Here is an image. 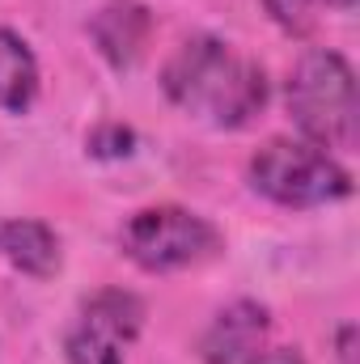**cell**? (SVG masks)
I'll list each match as a JSON object with an SVG mask.
<instances>
[{
	"mask_svg": "<svg viewBox=\"0 0 360 364\" xmlns=\"http://www.w3.org/2000/svg\"><path fill=\"white\" fill-rule=\"evenodd\" d=\"M162 90L179 110L208 119L212 127H246L268 106L263 68L233 55L229 43L208 34L186 38L166 60Z\"/></svg>",
	"mask_w": 360,
	"mask_h": 364,
	"instance_id": "1",
	"label": "cell"
},
{
	"mask_svg": "<svg viewBox=\"0 0 360 364\" xmlns=\"http://www.w3.org/2000/svg\"><path fill=\"white\" fill-rule=\"evenodd\" d=\"M288 114L318 149H352L356 140V73L339 51H305L288 77Z\"/></svg>",
	"mask_w": 360,
	"mask_h": 364,
	"instance_id": "2",
	"label": "cell"
},
{
	"mask_svg": "<svg viewBox=\"0 0 360 364\" xmlns=\"http://www.w3.org/2000/svg\"><path fill=\"white\" fill-rule=\"evenodd\" d=\"M250 186L280 208H327L352 195V174L309 140H268L250 157Z\"/></svg>",
	"mask_w": 360,
	"mask_h": 364,
	"instance_id": "3",
	"label": "cell"
},
{
	"mask_svg": "<svg viewBox=\"0 0 360 364\" xmlns=\"http://www.w3.org/2000/svg\"><path fill=\"white\" fill-rule=\"evenodd\" d=\"M119 242H123V255L144 272H182L221 250L216 225L191 208H174V203L140 208L123 225Z\"/></svg>",
	"mask_w": 360,
	"mask_h": 364,
	"instance_id": "4",
	"label": "cell"
},
{
	"mask_svg": "<svg viewBox=\"0 0 360 364\" xmlns=\"http://www.w3.org/2000/svg\"><path fill=\"white\" fill-rule=\"evenodd\" d=\"M140 326H144L140 296L123 288H106L85 301L77 326L64 339V356L68 364H123L127 343L140 335Z\"/></svg>",
	"mask_w": 360,
	"mask_h": 364,
	"instance_id": "5",
	"label": "cell"
},
{
	"mask_svg": "<svg viewBox=\"0 0 360 364\" xmlns=\"http://www.w3.org/2000/svg\"><path fill=\"white\" fill-rule=\"evenodd\" d=\"M268 339V309L259 301L225 305L199 339V356L208 364H246Z\"/></svg>",
	"mask_w": 360,
	"mask_h": 364,
	"instance_id": "6",
	"label": "cell"
},
{
	"mask_svg": "<svg viewBox=\"0 0 360 364\" xmlns=\"http://www.w3.org/2000/svg\"><path fill=\"white\" fill-rule=\"evenodd\" d=\"M0 259L13 263L21 275L47 279L60 272V237L43 220H0Z\"/></svg>",
	"mask_w": 360,
	"mask_h": 364,
	"instance_id": "7",
	"label": "cell"
},
{
	"mask_svg": "<svg viewBox=\"0 0 360 364\" xmlns=\"http://www.w3.org/2000/svg\"><path fill=\"white\" fill-rule=\"evenodd\" d=\"M149 30H153V21H149V13L136 9V4H115V9L97 13V21H93L97 51H102L115 68H132V64L140 60V51H144V43H149Z\"/></svg>",
	"mask_w": 360,
	"mask_h": 364,
	"instance_id": "8",
	"label": "cell"
},
{
	"mask_svg": "<svg viewBox=\"0 0 360 364\" xmlns=\"http://www.w3.org/2000/svg\"><path fill=\"white\" fill-rule=\"evenodd\" d=\"M38 97V60L21 34L0 30V110L26 114Z\"/></svg>",
	"mask_w": 360,
	"mask_h": 364,
	"instance_id": "9",
	"label": "cell"
},
{
	"mask_svg": "<svg viewBox=\"0 0 360 364\" xmlns=\"http://www.w3.org/2000/svg\"><path fill=\"white\" fill-rule=\"evenodd\" d=\"M263 9L271 13V21L288 34H305L322 21V13L331 9V0H263Z\"/></svg>",
	"mask_w": 360,
	"mask_h": 364,
	"instance_id": "10",
	"label": "cell"
},
{
	"mask_svg": "<svg viewBox=\"0 0 360 364\" xmlns=\"http://www.w3.org/2000/svg\"><path fill=\"white\" fill-rule=\"evenodd\" d=\"M246 364H305L297 348H259Z\"/></svg>",
	"mask_w": 360,
	"mask_h": 364,
	"instance_id": "11",
	"label": "cell"
},
{
	"mask_svg": "<svg viewBox=\"0 0 360 364\" xmlns=\"http://www.w3.org/2000/svg\"><path fill=\"white\" fill-rule=\"evenodd\" d=\"M352 335H356V326H344V331H339V339H344V343H339V356H344V364H356V352H352Z\"/></svg>",
	"mask_w": 360,
	"mask_h": 364,
	"instance_id": "12",
	"label": "cell"
}]
</instances>
